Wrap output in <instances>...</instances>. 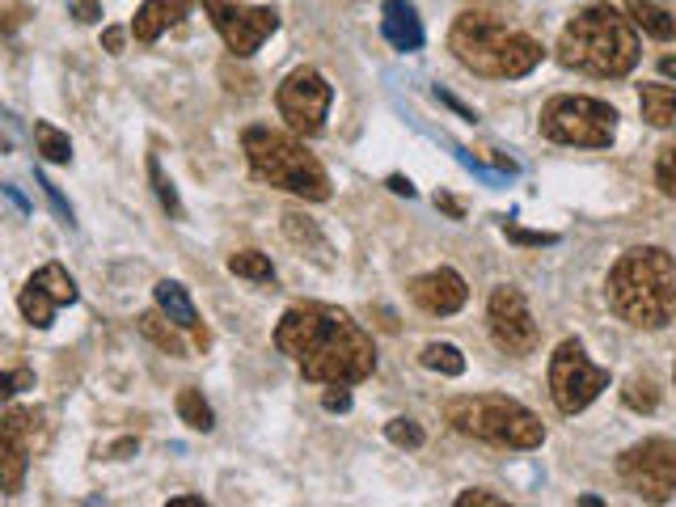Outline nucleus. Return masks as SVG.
I'll use <instances>...</instances> for the list:
<instances>
[{
	"mask_svg": "<svg viewBox=\"0 0 676 507\" xmlns=\"http://www.w3.org/2000/svg\"><path fill=\"white\" fill-rule=\"evenodd\" d=\"M622 402L630 410H639V414H652L655 406H659V393H655V380L652 377H634L626 380V389H622Z\"/></svg>",
	"mask_w": 676,
	"mask_h": 507,
	"instance_id": "obj_29",
	"label": "nucleus"
},
{
	"mask_svg": "<svg viewBox=\"0 0 676 507\" xmlns=\"http://www.w3.org/2000/svg\"><path fill=\"white\" fill-rule=\"evenodd\" d=\"M124 30H106V34H101V43H106V51H115V55H119V51H124Z\"/></svg>",
	"mask_w": 676,
	"mask_h": 507,
	"instance_id": "obj_38",
	"label": "nucleus"
},
{
	"mask_svg": "<svg viewBox=\"0 0 676 507\" xmlns=\"http://www.w3.org/2000/svg\"><path fill=\"white\" fill-rule=\"evenodd\" d=\"M546 60V47L525 34V30H512V39H507V51H503V80H521L528 76L537 64Z\"/></svg>",
	"mask_w": 676,
	"mask_h": 507,
	"instance_id": "obj_19",
	"label": "nucleus"
},
{
	"mask_svg": "<svg viewBox=\"0 0 676 507\" xmlns=\"http://www.w3.org/2000/svg\"><path fill=\"white\" fill-rule=\"evenodd\" d=\"M283 233H288V241L301 246L309 258H318L322 267H334V258H330V241L322 237L318 220H309V216H301V212H283Z\"/></svg>",
	"mask_w": 676,
	"mask_h": 507,
	"instance_id": "obj_20",
	"label": "nucleus"
},
{
	"mask_svg": "<svg viewBox=\"0 0 676 507\" xmlns=\"http://www.w3.org/2000/svg\"><path fill=\"white\" fill-rule=\"evenodd\" d=\"M486 330L495 338V347L507 355H528L537 347V322L528 313V301L521 296V288L503 283L491 292L486 301Z\"/></svg>",
	"mask_w": 676,
	"mask_h": 507,
	"instance_id": "obj_12",
	"label": "nucleus"
},
{
	"mask_svg": "<svg viewBox=\"0 0 676 507\" xmlns=\"http://www.w3.org/2000/svg\"><path fill=\"white\" fill-rule=\"evenodd\" d=\"M228 271L237 279H254V283H271L276 279V267L262 250H237L228 258Z\"/></svg>",
	"mask_w": 676,
	"mask_h": 507,
	"instance_id": "obj_27",
	"label": "nucleus"
},
{
	"mask_svg": "<svg viewBox=\"0 0 676 507\" xmlns=\"http://www.w3.org/2000/svg\"><path fill=\"white\" fill-rule=\"evenodd\" d=\"M639 110L652 127H676V89L673 85H643Z\"/></svg>",
	"mask_w": 676,
	"mask_h": 507,
	"instance_id": "obj_23",
	"label": "nucleus"
},
{
	"mask_svg": "<svg viewBox=\"0 0 676 507\" xmlns=\"http://www.w3.org/2000/svg\"><path fill=\"white\" fill-rule=\"evenodd\" d=\"M380 34L394 51H419L427 39L415 4H406V0H385L380 4Z\"/></svg>",
	"mask_w": 676,
	"mask_h": 507,
	"instance_id": "obj_16",
	"label": "nucleus"
},
{
	"mask_svg": "<svg viewBox=\"0 0 676 507\" xmlns=\"http://www.w3.org/2000/svg\"><path fill=\"white\" fill-rule=\"evenodd\" d=\"M609 389V368L592 364L579 338L558 343V352L550 355V398L562 414H579Z\"/></svg>",
	"mask_w": 676,
	"mask_h": 507,
	"instance_id": "obj_7",
	"label": "nucleus"
},
{
	"mask_svg": "<svg viewBox=\"0 0 676 507\" xmlns=\"http://www.w3.org/2000/svg\"><path fill=\"white\" fill-rule=\"evenodd\" d=\"M330 101H334V89H330V80L318 68H297V73L283 76V85L276 89V106L279 115H283V123L292 127L297 136H304V140L326 131Z\"/></svg>",
	"mask_w": 676,
	"mask_h": 507,
	"instance_id": "obj_10",
	"label": "nucleus"
},
{
	"mask_svg": "<svg viewBox=\"0 0 676 507\" xmlns=\"http://www.w3.org/2000/svg\"><path fill=\"white\" fill-rule=\"evenodd\" d=\"M655 182H659L664 195H676V140L659 152V161H655Z\"/></svg>",
	"mask_w": 676,
	"mask_h": 507,
	"instance_id": "obj_31",
	"label": "nucleus"
},
{
	"mask_svg": "<svg viewBox=\"0 0 676 507\" xmlns=\"http://www.w3.org/2000/svg\"><path fill=\"white\" fill-rule=\"evenodd\" d=\"M170 507H203L200 495H178V499H170Z\"/></svg>",
	"mask_w": 676,
	"mask_h": 507,
	"instance_id": "obj_41",
	"label": "nucleus"
},
{
	"mask_svg": "<svg viewBox=\"0 0 676 507\" xmlns=\"http://www.w3.org/2000/svg\"><path fill=\"white\" fill-rule=\"evenodd\" d=\"M0 389H4V398H18L25 389H34V373H30V368H13V373H4Z\"/></svg>",
	"mask_w": 676,
	"mask_h": 507,
	"instance_id": "obj_32",
	"label": "nucleus"
},
{
	"mask_svg": "<svg viewBox=\"0 0 676 507\" xmlns=\"http://www.w3.org/2000/svg\"><path fill=\"white\" fill-rule=\"evenodd\" d=\"M178 322L170 326V317L161 313V309H149V313H140V334L157 343L165 355H174V359H186V343H182V334H178Z\"/></svg>",
	"mask_w": 676,
	"mask_h": 507,
	"instance_id": "obj_22",
	"label": "nucleus"
},
{
	"mask_svg": "<svg viewBox=\"0 0 676 507\" xmlns=\"http://www.w3.org/2000/svg\"><path fill=\"white\" fill-rule=\"evenodd\" d=\"M149 177H152V191H157L161 207H165L174 220H182V216H186V212H182V199H178L174 182L165 177V170H161V161H157V157H149Z\"/></svg>",
	"mask_w": 676,
	"mask_h": 507,
	"instance_id": "obj_28",
	"label": "nucleus"
},
{
	"mask_svg": "<svg viewBox=\"0 0 676 507\" xmlns=\"http://www.w3.org/2000/svg\"><path fill=\"white\" fill-rule=\"evenodd\" d=\"M30 423H34V414H25L18 406L4 410V428H0V490L4 495H18L25 465H30V456L39 449L34 435H30L34 431Z\"/></svg>",
	"mask_w": 676,
	"mask_h": 507,
	"instance_id": "obj_14",
	"label": "nucleus"
},
{
	"mask_svg": "<svg viewBox=\"0 0 676 507\" xmlns=\"http://www.w3.org/2000/svg\"><path fill=\"white\" fill-rule=\"evenodd\" d=\"M626 13L630 22L639 25L643 34H652V39H659V43H668L676 34V18L668 13V9H659L655 0H626Z\"/></svg>",
	"mask_w": 676,
	"mask_h": 507,
	"instance_id": "obj_21",
	"label": "nucleus"
},
{
	"mask_svg": "<svg viewBox=\"0 0 676 507\" xmlns=\"http://www.w3.org/2000/svg\"><path fill=\"white\" fill-rule=\"evenodd\" d=\"M178 419H182L191 431H212V428H216L212 406L203 402V393H200V389H191V385L178 393Z\"/></svg>",
	"mask_w": 676,
	"mask_h": 507,
	"instance_id": "obj_24",
	"label": "nucleus"
},
{
	"mask_svg": "<svg viewBox=\"0 0 676 507\" xmlns=\"http://www.w3.org/2000/svg\"><path fill=\"white\" fill-rule=\"evenodd\" d=\"M203 13L212 18L216 34L225 39L233 55H254L279 30V13L267 4H246V0H203Z\"/></svg>",
	"mask_w": 676,
	"mask_h": 507,
	"instance_id": "obj_11",
	"label": "nucleus"
},
{
	"mask_svg": "<svg viewBox=\"0 0 676 507\" xmlns=\"http://www.w3.org/2000/svg\"><path fill=\"white\" fill-rule=\"evenodd\" d=\"M503 233L512 237V241H521V246H554L558 241V233H528L521 225H503Z\"/></svg>",
	"mask_w": 676,
	"mask_h": 507,
	"instance_id": "obj_33",
	"label": "nucleus"
},
{
	"mask_svg": "<svg viewBox=\"0 0 676 507\" xmlns=\"http://www.w3.org/2000/svg\"><path fill=\"white\" fill-rule=\"evenodd\" d=\"M512 30L482 13V9H465L449 30V51L457 55V64H465L478 76H503V51H507Z\"/></svg>",
	"mask_w": 676,
	"mask_h": 507,
	"instance_id": "obj_8",
	"label": "nucleus"
},
{
	"mask_svg": "<svg viewBox=\"0 0 676 507\" xmlns=\"http://www.w3.org/2000/svg\"><path fill=\"white\" fill-rule=\"evenodd\" d=\"M618 474L630 490L647 504H664L676 490V440L668 435H652L643 444H634L618 456Z\"/></svg>",
	"mask_w": 676,
	"mask_h": 507,
	"instance_id": "obj_9",
	"label": "nucleus"
},
{
	"mask_svg": "<svg viewBox=\"0 0 676 507\" xmlns=\"http://www.w3.org/2000/svg\"><path fill=\"white\" fill-rule=\"evenodd\" d=\"M410 301L419 304L423 313H431V317H452V313L465 309L470 288H465V279L457 276L452 267H436L427 276L410 279Z\"/></svg>",
	"mask_w": 676,
	"mask_h": 507,
	"instance_id": "obj_15",
	"label": "nucleus"
},
{
	"mask_svg": "<svg viewBox=\"0 0 676 507\" xmlns=\"http://www.w3.org/2000/svg\"><path fill=\"white\" fill-rule=\"evenodd\" d=\"M444 419L452 423V431L495 449H541L546 440L541 419L503 393H461L444 406Z\"/></svg>",
	"mask_w": 676,
	"mask_h": 507,
	"instance_id": "obj_5",
	"label": "nucleus"
},
{
	"mask_svg": "<svg viewBox=\"0 0 676 507\" xmlns=\"http://www.w3.org/2000/svg\"><path fill=\"white\" fill-rule=\"evenodd\" d=\"M276 347L304 380L318 385H360L376 373V347L368 330L330 304H292L276 326Z\"/></svg>",
	"mask_w": 676,
	"mask_h": 507,
	"instance_id": "obj_1",
	"label": "nucleus"
},
{
	"mask_svg": "<svg viewBox=\"0 0 676 507\" xmlns=\"http://www.w3.org/2000/svg\"><path fill=\"white\" fill-rule=\"evenodd\" d=\"M34 144H39L43 161H51V165H68L73 161V144H68V136L55 123H34Z\"/></svg>",
	"mask_w": 676,
	"mask_h": 507,
	"instance_id": "obj_26",
	"label": "nucleus"
},
{
	"mask_svg": "<svg viewBox=\"0 0 676 507\" xmlns=\"http://www.w3.org/2000/svg\"><path fill=\"white\" fill-rule=\"evenodd\" d=\"M457 507H503V499L491 490H465V495H457Z\"/></svg>",
	"mask_w": 676,
	"mask_h": 507,
	"instance_id": "obj_36",
	"label": "nucleus"
},
{
	"mask_svg": "<svg viewBox=\"0 0 676 507\" xmlns=\"http://www.w3.org/2000/svg\"><path fill=\"white\" fill-rule=\"evenodd\" d=\"M322 406H326L330 414H343V410H351L347 385H326V393H322Z\"/></svg>",
	"mask_w": 676,
	"mask_h": 507,
	"instance_id": "obj_35",
	"label": "nucleus"
},
{
	"mask_svg": "<svg viewBox=\"0 0 676 507\" xmlns=\"http://www.w3.org/2000/svg\"><path fill=\"white\" fill-rule=\"evenodd\" d=\"M436 207H444L452 220H461V203L452 199V195H436Z\"/></svg>",
	"mask_w": 676,
	"mask_h": 507,
	"instance_id": "obj_40",
	"label": "nucleus"
},
{
	"mask_svg": "<svg viewBox=\"0 0 676 507\" xmlns=\"http://www.w3.org/2000/svg\"><path fill=\"white\" fill-rule=\"evenodd\" d=\"M76 296H81L76 292V279L60 262H47V267H39L34 276L25 279L18 309H22V317L34 330H47L55 322V309L60 304H76Z\"/></svg>",
	"mask_w": 676,
	"mask_h": 507,
	"instance_id": "obj_13",
	"label": "nucleus"
},
{
	"mask_svg": "<svg viewBox=\"0 0 676 507\" xmlns=\"http://www.w3.org/2000/svg\"><path fill=\"white\" fill-rule=\"evenodd\" d=\"M558 64L604 80H622L639 64V34L622 9L609 0H597L579 9L558 39Z\"/></svg>",
	"mask_w": 676,
	"mask_h": 507,
	"instance_id": "obj_2",
	"label": "nucleus"
},
{
	"mask_svg": "<svg viewBox=\"0 0 676 507\" xmlns=\"http://www.w3.org/2000/svg\"><path fill=\"white\" fill-rule=\"evenodd\" d=\"M419 359H423L427 373H440V377H461L465 373V355L452 343H427Z\"/></svg>",
	"mask_w": 676,
	"mask_h": 507,
	"instance_id": "obj_25",
	"label": "nucleus"
},
{
	"mask_svg": "<svg viewBox=\"0 0 676 507\" xmlns=\"http://www.w3.org/2000/svg\"><path fill=\"white\" fill-rule=\"evenodd\" d=\"M609 309L639 330H659L676 313V262L659 246H634L626 250L604 283Z\"/></svg>",
	"mask_w": 676,
	"mask_h": 507,
	"instance_id": "obj_3",
	"label": "nucleus"
},
{
	"mask_svg": "<svg viewBox=\"0 0 676 507\" xmlns=\"http://www.w3.org/2000/svg\"><path fill=\"white\" fill-rule=\"evenodd\" d=\"M152 296H157V309H161L170 322H178L182 330H191V334H195V343H200V347L212 343V338H207V330H203V322H200V309H195V301H191V292H186L178 279H161V283L152 288Z\"/></svg>",
	"mask_w": 676,
	"mask_h": 507,
	"instance_id": "obj_17",
	"label": "nucleus"
},
{
	"mask_svg": "<svg viewBox=\"0 0 676 507\" xmlns=\"http://www.w3.org/2000/svg\"><path fill=\"white\" fill-rule=\"evenodd\" d=\"M541 136L571 149H609L618 136V110L588 94H558L541 106Z\"/></svg>",
	"mask_w": 676,
	"mask_h": 507,
	"instance_id": "obj_6",
	"label": "nucleus"
},
{
	"mask_svg": "<svg viewBox=\"0 0 676 507\" xmlns=\"http://www.w3.org/2000/svg\"><path fill=\"white\" fill-rule=\"evenodd\" d=\"M39 186L47 191V199H51V207H55V216H60L64 225L73 228V225H76V220H73V207L64 203V195H60V186H55V182H47V177H43V174H39Z\"/></svg>",
	"mask_w": 676,
	"mask_h": 507,
	"instance_id": "obj_34",
	"label": "nucleus"
},
{
	"mask_svg": "<svg viewBox=\"0 0 676 507\" xmlns=\"http://www.w3.org/2000/svg\"><path fill=\"white\" fill-rule=\"evenodd\" d=\"M673 380H676V364H673Z\"/></svg>",
	"mask_w": 676,
	"mask_h": 507,
	"instance_id": "obj_43",
	"label": "nucleus"
},
{
	"mask_svg": "<svg viewBox=\"0 0 676 507\" xmlns=\"http://www.w3.org/2000/svg\"><path fill=\"white\" fill-rule=\"evenodd\" d=\"M389 191H394V195H406V199H410V195H415V186H410V177H389Z\"/></svg>",
	"mask_w": 676,
	"mask_h": 507,
	"instance_id": "obj_39",
	"label": "nucleus"
},
{
	"mask_svg": "<svg viewBox=\"0 0 676 507\" xmlns=\"http://www.w3.org/2000/svg\"><path fill=\"white\" fill-rule=\"evenodd\" d=\"M191 4H195V0H144V4L136 9V18H131V34H136L140 43H157L170 25H178L186 13H191Z\"/></svg>",
	"mask_w": 676,
	"mask_h": 507,
	"instance_id": "obj_18",
	"label": "nucleus"
},
{
	"mask_svg": "<svg viewBox=\"0 0 676 507\" xmlns=\"http://www.w3.org/2000/svg\"><path fill=\"white\" fill-rule=\"evenodd\" d=\"M659 73L676 80V55H664V60H659Z\"/></svg>",
	"mask_w": 676,
	"mask_h": 507,
	"instance_id": "obj_42",
	"label": "nucleus"
},
{
	"mask_svg": "<svg viewBox=\"0 0 676 507\" xmlns=\"http://www.w3.org/2000/svg\"><path fill=\"white\" fill-rule=\"evenodd\" d=\"M73 13H76V22H98V18H101L98 0H76Z\"/></svg>",
	"mask_w": 676,
	"mask_h": 507,
	"instance_id": "obj_37",
	"label": "nucleus"
},
{
	"mask_svg": "<svg viewBox=\"0 0 676 507\" xmlns=\"http://www.w3.org/2000/svg\"><path fill=\"white\" fill-rule=\"evenodd\" d=\"M242 144H246L250 170L262 182H271L276 191H288V195L309 203L330 199V174L322 170V161L297 140V131L283 136V131H271V127H250L242 136Z\"/></svg>",
	"mask_w": 676,
	"mask_h": 507,
	"instance_id": "obj_4",
	"label": "nucleus"
},
{
	"mask_svg": "<svg viewBox=\"0 0 676 507\" xmlns=\"http://www.w3.org/2000/svg\"><path fill=\"white\" fill-rule=\"evenodd\" d=\"M385 435H389V444H398V449H423V428L415 423V419H389L385 423Z\"/></svg>",
	"mask_w": 676,
	"mask_h": 507,
	"instance_id": "obj_30",
	"label": "nucleus"
}]
</instances>
